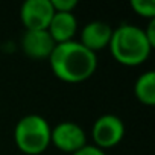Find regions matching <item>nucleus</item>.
I'll return each mask as SVG.
<instances>
[{"mask_svg": "<svg viewBox=\"0 0 155 155\" xmlns=\"http://www.w3.org/2000/svg\"><path fill=\"white\" fill-rule=\"evenodd\" d=\"M47 61L53 76L67 84H81L90 79L97 68V55L78 40L56 44Z\"/></svg>", "mask_w": 155, "mask_h": 155, "instance_id": "obj_1", "label": "nucleus"}, {"mask_svg": "<svg viewBox=\"0 0 155 155\" xmlns=\"http://www.w3.org/2000/svg\"><path fill=\"white\" fill-rule=\"evenodd\" d=\"M108 49L119 64L125 67H138L149 59L153 47L147 41L143 28L123 23L113 29Z\"/></svg>", "mask_w": 155, "mask_h": 155, "instance_id": "obj_2", "label": "nucleus"}, {"mask_svg": "<svg viewBox=\"0 0 155 155\" xmlns=\"http://www.w3.org/2000/svg\"><path fill=\"white\" fill-rule=\"evenodd\" d=\"M50 123L40 114L23 116L14 128V143L26 155H41L50 146Z\"/></svg>", "mask_w": 155, "mask_h": 155, "instance_id": "obj_3", "label": "nucleus"}, {"mask_svg": "<svg viewBox=\"0 0 155 155\" xmlns=\"http://www.w3.org/2000/svg\"><path fill=\"white\" fill-rule=\"evenodd\" d=\"M125 123L116 114H102L91 126L93 146L107 150L119 146L125 137Z\"/></svg>", "mask_w": 155, "mask_h": 155, "instance_id": "obj_4", "label": "nucleus"}, {"mask_svg": "<svg viewBox=\"0 0 155 155\" xmlns=\"http://www.w3.org/2000/svg\"><path fill=\"white\" fill-rule=\"evenodd\" d=\"M50 144H53L58 150L64 153H74L76 150L82 149L87 143V132L84 128L70 120L59 122L50 131Z\"/></svg>", "mask_w": 155, "mask_h": 155, "instance_id": "obj_5", "label": "nucleus"}, {"mask_svg": "<svg viewBox=\"0 0 155 155\" xmlns=\"http://www.w3.org/2000/svg\"><path fill=\"white\" fill-rule=\"evenodd\" d=\"M53 14L50 0H26L20 6V20L26 31H47Z\"/></svg>", "mask_w": 155, "mask_h": 155, "instance_id": "obj_6", "label": "nucleus"}, {"mask_svg": "<svg viewBox=\"0 0 155 155\" xmlns=\"http://www.w3.org/2000/svg\"><path fill=\"white\" fill-rule=\"evenodd\" d=\"M20 44L23 53L35 61L49 59L56 46L47 31H25Z\"/></svg>", "mask_w": 155, "mask_h": 155, "instance_id": "obj_7", "label": "nucleus"}, {"mask_svg": "<svg viewBox=\"0 0 155 155\" xmlns=\"http://www.w3.org/2000/svg\"><path fill=\"white\" fill-rule=\"evenodd\" d=\"M111 35H113V28L110 26V23L102 21V20H94V21L87 23L82 28L78 41L85 49L97 55V52L108 47L111 41Z\"/></svg>", "mask_w": 155, "mask_h": 155, "instance_id": "obj_8", "label": "nucleus"}, {"mask_svg": "<svg viewBox=\"0 0 155 155\" xmlns=\"http://www.w3.org/2000/svg\"><path fill=\"white\" fill-rule=\"evenodd\" d=\"M49 35L55 41V44H62L73 41L78 34V20L73 12H55L49 28Z\"/></svg>", "mask_w": 155, "mask_h": 155, "instance_id": "obj_9", "label": "nucleus"}, {"mask_svg": "<svg viewBox=\"0 0 155 155\" xmlns=\"http://www.w3.org/2000/svg\"><path fill=\"white\" fill-rule=\"evenodd\" d=\"M134 94L137 101L146 107L155 105V71L147 70L141 73L134 84Z\"/></svg>", "mask_w": 155, "mask_h": 155, "instance_id": "obj_10", "label": "nucleus"}, {"mask_svg": "<svg viewBox=\"0 0 155 155\" xmlns=\"http://www.w3.org/2000/svg\"><path fill=\"white\" fill-rule=\"evenodd\" d=\"M129 5L138 17L146 20L155 18V0H131Z\"/></svg>", "mask_w": 155, "mask_h": 155, "instance_id": "obj_11", "label": "nucleus"}, {"mask_svg": "<svg viewBox=\"0 0 155 155\" xmlns=\"http://www.w3.org/2000/svg\"><path fill=\"white\" fill-rule=\"evenodd\" d=\"M55 12H73L78 6V0H50Z\"/></svg>", "mask_w": 155, "mask_h": 155, "instance_id": "obj_12", "label": "nucleus"}, {"mask_svg": "<svg viewBox=\"0 0 155 155\" xmlns=\"http://www.w3.org/2000/svg\"><path fill=\"white\" fill-rule=\"evenodd\" d=\"M71 155H107V153H105V150H102V149H99L93 144H85L82 149L76 150Z\"/></svg>", "mask_w": 155, "mask_h": 155, "instance_id": "obj_13", "label": "nucleus"}, {"mask_svg": "<svg viewBox=\"0 0 155 155\" xmlns=\"http://www.w3.org/2000/svg\"><path fill=\"white\" fill-rule=\"evenodd\" d=\"M143 31H144V35H146L147 41L152 44V47H155V18L153 20H149L147 26Z\"/></svg>", "mask_w": 155, "mask_h": 155, "instance_id": "obj_14", "label": "nucleus"}]
</instances>
